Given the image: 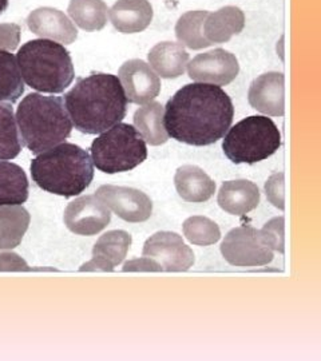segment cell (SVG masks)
Here are the masks:
<instances>
[{"instance_id": "6da1fadb", "label": "cell", "mask_w": 321, "mask_h": 361, "mask_svg": "<svg viewBox=\"0 0 321 361\" xmlns=\"http://www.w3.org/2000/svg\"><path fill=\"white\" fill-rule=\"evenodd\" d=\"M234 107L219 86L190 83L177 91L164 109L167 135L192 146L216 143L231 129Z\"/></svg>"}, {"instance_id": "7a4b0ae2", "label": "cell", "mask_w": 321, "mask_h": 361, "mask_svg": "<svg viewBox=\"0 0 321 361\" xmlns=\"http://www.w3.org/2000/svg\"><path fill=\"white\" fill-rule=\"evenodd\" d=\"M64 106L75 129L85 134H101L126 116L128 99L116 75L92 73L79 79L64 95Z\"/></svg>"}, {"instance_id": "3957f363", "label": "cell", "mask_w": 321, "mask_h": 361, "mask_svg": "<svg viewBox=\"0 0 321 361\" xmlns=\"http://www.w3.org/2000/svg\"><path fill=\"white\" fill-rule=\"evenodd\" d=\"M30 169L42 190L66 198L83 193L94 180L91 155L74 143H59L40 153Z\"/></svg>"}, {"instance_id": "277c9868", "label": "cell", "mask_w": 321, "mask_h": 361, "mask_svg": "<svg viewBox=\"0 0 321 361\" xmlns=\"http://www.w3.org/2000/svg\"><path fill=\"white\" fill-rule=\"evenodd\" d=\"M20 141L32 154H40L64 142L73 130V122L63 99L31 92L16 110Z\"/></svg>"}, {"instance_id": "5b68a950", "label": "cell", "mask_w": 321, "mask_h": 361, "mask_svg": "<svg viewBox=\"0 0 321 361\" xmlns=\"http://www.w3.org/2000/svg\"><path fill=\"white\" fill-rule=\"evenodd\" d=\"M16 62L27 86L40 92L61 94L75 78L70 52L49 39L25 43L18 51Z\"/></svg>"}, {"instance_id": "8992f818", "label": "cell", "mask_w": 321, "mask_h": 361, "mask_svg": "<svg viewBox=\"0 0 321 361\" xmlns=\"http://www.w3.org/2000/svg\"><path fill=\"white\" fill-rule=\"evenodd\" d=\"M224 137V153L237 165L261 162L281 146L280 130L268 116H248L236 123Z\"/></svg>"}, {"instance_id": "52a82bcc", "label": "cell", "mask_w": 321, "mask_h": 361, "mask_svg": "<svg viewBox=\"0 0 321 361\" xmlns=\"http://www.w3.org/2000/svg\"><path fill=\"white\" fill-rule=\"evenodd\" d=\"M90 150L92 164L106 174L130 171L147 158L146 142L128 123H118L101 133Z\"/></svg>"}, {"instance_id": "ba28073f", "label": "cell", "mask_w": 321, "mask_h": 361, "mask_svg": "<svg viewBox=\"0 0 321 361\" xmlns=\"http://www.w3.org/2000/svg\"><path fill=\"white\" fill-rule=\"evenodd\" d=\"M221 253L233 267H262L273 259V252L252 226L236 228L225 235Z\"/></svg>"}, {"instance_id": "9c48e42d", "label": "cell", "mask_w": 321, "mask_h": 361, "mask_svg": "<svg viewBox=\"0 0 321 361\" xmlns=\"http://www.w3.org/2000/svg\"><path fill=\"white\" fill-rule=\"evenodd\" d=\"M64 225L78 235H95L110 224V209L97 195H83L64 210Z\"/></svg>"}, {"instance_id": "30bf717a", "label": "cell", "mask_w": 321, "mask_h": 361, "mask_svg": "<svg viewBox=\"0 0 321 361\" xmlns=\"http://www.w3.org/2000/svg\"><path fill=\"white\" fill-rule=\"evenodd\" d=\"M95 195L126 222H145L152 217L153 202L138 189L103 185Z\"/></svg>"}, {"instance_id": "8fae6325", "label": "cell", "mask_w": 321, "mask_h": 361, "mask_svg": "<svg viewBox=\"0 0 321 361\" xmlns=\"http://www.w3.org/2000/svg\"><path fill=\"white\" fill-rule=\"evenodd\" d=\"M238 73L240 65L236 55L222 49L200 54L188 63V74L190 79L216 86L229 85L237 78Z\"/></svg>"}, {"instance_id": "7c38bea8", "label": "cell", "mask_w": 321, "mask_h": 361, "mask_svg": "<svg viewBox=\"0 0 321 361\" xmlns=\"http://www.w3.org/2000/svg\"><path fill=\"white\" fill-rule=\"evenodd\" d=\"M143 257L161 261V267L167 271H183L192 268L194 253L182 237L174 232H158L146 240Z\"/></svg>"}, {"instance_id": "4fadbf2b", "label": "cell", "mask_w": 321, "mask_h": 361, "mask_svg": "<svg viewBox=\"0 0 321 361\" xmlns=\"http://www.w3.org/2000/svg\"><path fill=\"white\" fill-rule=\"evenodd\" d=\"M118 79L130 104H149L161 91L159 78L142 59H131L123 63L119 68Z\"/></svg>"}, {"instance_id": "5bb4252c", "label": "cell", "mask_w": 321, "mask_h": 361, "mask_svg": "<svg viewBox=\"0 0 321 361\" xmlns=\"http://www.w3.org/2000/svg\"><path fill=\"white\" fill-rule=\"evenodd\" d=\"M250 106L270 116H283L285 113V78L281 73H267L256 78L248 92Z\"/></svg>"}, {"instance_id": "9a60e30c", "label": "cell", "mask_w": 321, "mask_h": 361, "mask_svg": "<svg viewBox=\"0 0 321 361\" xmlns=\"http://www.w3.org/2000/svg\"><path fill=\"white\" fill-rule=\"evenodd\" d=\"M27 26L40 38L52 39L63 44H71L78 38L77 27L68 16L52 7L34 10L27 18Z\"/></svg>"}, {"instance_id": "2e32d148", "label": "cell", "mask_w": 321, "mask_h": 361, "mask_svg": "<svg viewBox=\"0 0 321 361\" xmlns=\"http://www.w3.org/2000/svg\"><path fill=\"white\" fill-rule=\"evenodd\" d=\"M131 245V235L125 231L104 233L92 247V259L83 264L79 271H111L122 264Z\"/></svg>"}, {"instance_id": "e0dca14e", "label": "cell", "mask_w": 321, "mask_h": 361, "mask_svg": "<svg viewBox=\"0 0 321 361\" xmlns=\"http://www.w3.org/2000/svg\"><path fill=\"white\" fill-rule=\"evenodd\" d=\"M113 26L122 34H137L153 20V7L149 0H118L109 10Z\"/></svg>"}, {"instance_id": "ac0fdd59", "label": "cell", "mask_w": 321, "mask_h": 361, "mask_svg": "<svg viewBox=\"0 0 321 361\" xmlns=\"http://www.w3.org/2000/svg\"><path fill=\"white\" fill-rule=\"evenodd\" d=\"M217 202L226 213L241 217L258 207L260 190L250 180H228L219 189Z\"/></svg>"}, {"instance_id": "d6986e66", "label": "cell", "mask_w": 321, "mask_h": 361, "mask_svg": "<svg viewBox=\"0 0 321 361\" xmlns=\"http://www.w3.org/2000/svg\"><path fill=\"white\" fill-rule=\"evenodd\" d=\"M174 185L181 198L186 202H205L216 193V182L202 169L194 165H183L177 169Z\"/></svg>"}, {"instance_id": "ffe728a7", "label": "cell", "mask_w": 321, "mask_h": 361, "mask_svg": "<svg viewBox=\"0 0 321 361\" xmlns=\"http://www.w3.org/2000/svg\"><path fill=\"white\" fill-rule=\"evenodd\" d=\"M149 65L159 77L174 79L183 75L189 63V54L182 44L161 42L150 50Z\"/></svg>"}, {"instance_id": "44dd1931", "label": "cell", "mask_w": 321, "mask_h": 361, "mask_svg": "<svg viewBox=\"0 0 321 361\" xmlns=\"http://www.w3.org/2000/svg\"><path fill=\"white\" fill-rule=\"evenodd\" d=\"M245 27V15L238 7L226 6L216 13H209L204 23V35L213 43H226L238 35Z\"/></svg>"}, {"instance_id": "7402d4cb", "label": "cell", "mask_w": 321, "mask_h": 361, "mask_svg": "<svg viewBox=\"0 0 321 361\" xmlns=\"http://www.w3.org/2000/svg\"><path fill=\"white\" fill-rule=\"evenodd\" d=\"M28 189L25 170L13 162L0 161V207L25 204Z\"/></svg>"}, {"instance_id": "603a6c76", "label": "cell", "mask_w": 321, "mask_h": 361, "mask_svg": "<svg viewBox=\"0 0 321 361\" xmlns=\"http://www.w3.org/2000/svg\"><path fill=\"white\" fill-rule=\"evenodd\" d=\"M30 219L28 212L22 205L0 207V250L19 246L28 229Z\"/></svg>"}, {"instance_id": "cb8c5ba5", "label": "cell", "mask_w": 321, "mask_h": 361, "mask_svg": "<svg viewBox=\"0 0 321 361\" xmlns=\"http://www.w3.org/2000/svg\"><path fill=\"white\" fill-rule=\"evenodd\" d=\"M134 126L145 142L161 146L167 142L169 135L164 126V106L159 102H149L134 114Z\"/></svg>"}, {"instance_id": "d4e9b609", "label": "cell", "mask_w": 321, "mask_h": 361, "mask_svg": "<svg viewBox=\"0 0 321 361\" xmlns=\"http://www.w3.org/2000/svg\"><path fill=\"white\" fill-rule=\"evenodd\" d=\"M67 11L85 31H99L107 23L109 8L103 0H71Z\"/></svg>"}, {"instance_id": "484cf974", "label": "cell", "mask_w": 321, "mask_h": 361, "mask_svg": "<svg viewBox=\"0 0 321 361\" xmlns=\"http://www.w3.org/2000/svg\"><path fill=\"white\" fill-rule=\"evenodd\" d=\"M207 15V11L197 10L181 16L176 25V37L182 46H186L190 50H202L212 46L204 35V23Z\"/></svg>"}, {"instance_id": "4316f807", "label": "cell", "mask_w": 321, "mask_h": 361, "mask_svg": "<svg viewBox=\"0 0 321 361\" xmlns=\"http://www.w3.org/2000/svg\"><path fill=\"white\" fill-rule=\"evenodd\" d=\"M25 92V83L16 58L10 51L0 50V104H15Z\"/></svg>"}, {"instance_id": "83f0119b", "label": "cell", "mask_w": 321, "mask_h": 361, "mask_svg": "<svg viewBox=\"0 0 321 361\" xmlns=\"http://www.w3.org/2000/svg\"><path fill=\"white\" fill-rule=\"evenodd\" d=\"M22 152V141L11 104H0V161L16 158Z\"/></svg>"}, {"instance_id": "f1b7e54d", "label": "cell", "mask_w": 321, "mask_h": 361, "mask_svg": "<svg viewBox=\"0 0 321 361\" xmlns=\"http://www.w3.org/2000/svg\"><path fill=\"white\" fill-rule=\"evenodd\" d=\"M183 234L193 245L209 246L221 238L219 225L207 217L193 216L183 222Z\"/></svg>"}, {"instance_id": "f546056e", "label": "cell", "mask_w": 321, "mask_h": 361, "mask_svg": "<svg viewBox=\"0 0 321 361\" xmlns=\"http://www.w3.org/2000/svg\"><path fill=\"white\" fill-rule=\"evenodd\" d=\"M285 219L284 217H276L268 221L264 228L260 231L261 240L270 249L284 253L285 250Z\"/></svg>"}, {"instance_id": "4dcf8cb0", "label": "cell", "mask_w": 321, "mask_h": 361, "mask_svg": "<svg viewBox=\"0 0 321 361\" xmlns=\"http://www.w3.org/2000/svg\"><path fill=\"white\" fill-rule=\"evenodd\" d=\"M285 183H284V173H276L273 176H270L269 180L265 183V193L270 201V204H273V207H279L284 210L285 209V189H284Z\"/></svg>"}, {"instance_id": "1f68e13d", "label": "cell", "mask_w": 321, "mask_h": 361, "mask_svg": "<svg viewBox=\"0 0 321 361\" xmlns=\"http://www.w3.org/2000/svg\"><path fill=\"white\" fill-rule=\"evenodd\" d=\"M20 42V27L16 23L0 25V50L13 51Z\"/></svg>"}, {"instance_id": "d6a6232c", "label": "cell", "mask_w": 321, "mask_h": 361, "mask_svg": "<svg viewBox=\"0 0 321 361\" xmlns=\"http://www.w3.org/2000/svg\"><path fill=\"white\" fill-rule=\"evenodd\" d=\"M31 268L26 261L13 252L0 253V271H28Z\"/></svg>"}, {"instance_id": "836d02e7", "label": "cell", "mask_w": 321, "mask_h": 361, "mask_svg": "<svg viewBox=\"0 0 321 361\" xmlns=\"http://www.w3.org/2000/svg\"><path fill=\"white\" fill-rule=\"evenodd\" d=\"M123 271H162L164 268L161 267V264L155 262L153 258L143 257L135 258L128 261L123 268Z\"/></svg>"}, {"instance_id": "e575fe53", "label": "cell", "mask_w": 321, "mask_h": 361, "mask_svg": "<svg viewBox=\"0 0 321 361\" xmlns=\"http://www.w3.org/2000/svg\"><path fill=\"white\" fill-rule=\"evenodd\" d=\"M8 7V0H0V15L4 13Z\"/></svg>"}]
</instances>
